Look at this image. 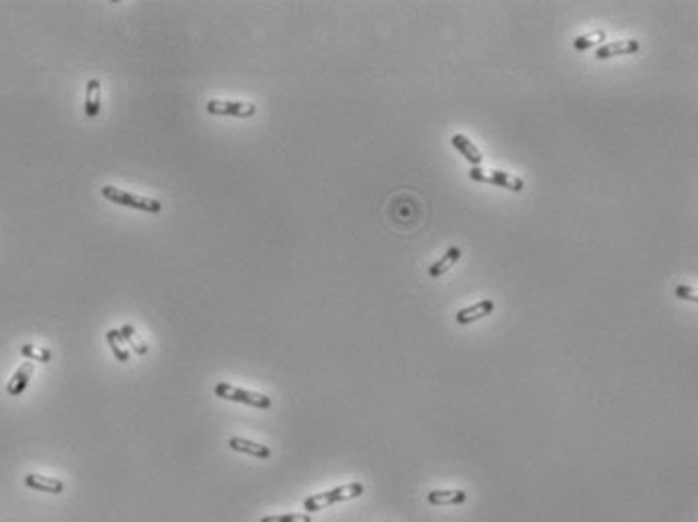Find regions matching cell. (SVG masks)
Returning a JSON list of instances; mask_svg holds the SVG:
<instances>
[{
    "instance_id": "9c48e42d",
    "label": "cell",
    "mask_w": 698,
    "mask_h": 522,
    "mask_svg": "<svg viewBox=\"0 0 698 522\" xmlns=\"http://www.w3.org/2000/svg\"><path fill=\"white\" fill-rule=\"evenodd\" d=\"M229 447L235 449V452H239V454H245V456L260 458V460L272 458V449H269L267 445L251 442V440H243V438H231V440H229Z\"/></svg>"
},
{
    "instance_id": "5bb4252c",
    "label": "cell",
    "mask_w": 698,
    "mask_h": 522,
    "mask_svg": "<svg viewBox=\"0 0 698 522\" xmlns=\"http://www.w3.org/2000/svg\"><path fill=\"white\" fill-rule=\"evenodd\" d=\"M459 258H461V249H459L458 245L450 247V249L445 251V255L429 267V278L436 280V278H441L443 274H447V271L458 263Z\"/></svg>"
},
{
    "instance_id": "7a4b0ae2",
    "label": "cell",
    "mask_w": 698,
    "mask_h": 522,
    "mask_svg": "<svg viewBox=\"0 0 698 522\" xmlns=\"http://www.w3.org/2000/svg\"><path fill=\"white\" fill-rule=\"evenodd\" d=\"M101 195L114 204H121V207H132V209H140L146 213H160L162 211V202L156 199H148V197H138L132 193H126L118 186H103Z\"/></svg>"
},
{
    "instance_id": "3957f363",
    "label": "cell",
    "mask_w": 698,
    "mask_h": 522,
    "mask_svg": "<svg viewBox=\"0 0 698 522\" xmlns=\"http://www.w3.org/2000/svg\"><path fill=\"white\" fill-rule=\"evenodd\" d=\"M215 395L219 399L245 403V405H251V407H258V409H269L272 407V399L267 395H261V393H255V391H245V389H239V387H235L231 382H219V385H215Z\"/></svg>"
},
{
    "instance_id": "9a60e30c",
    "label": "cell",
    "mask_w": 698,
    "mask_h": 522,
    "mask_svg": "<svg viewBox=\"0 0 698 522\" xmlns=\"http://www.w3.org/2000/svg\"><path fill=\"white\" fill-rule=\"evenodd\" d=\"M120 334L121 338H124V342H126L136 355H140V357L148 355V346H146V342L140 338V334L136 332V328H134L132 324H124L120 328Z\"/></svg>"
},
{
    "instance_id": "2e32d148",
    "label": "cell",
    "mask_w": 698,
    "mask_h": 522,
    "mask_svg": "<svg viewBox=\"0 0 698 522\" xmlns=\"http://www.w3.org/2000/svg\"><path fill=\"white\" fill-rule=\"evenodd\" d=\"M105 338H107V344H110V348H112V352H114V357H116V361L130 362V352H128L126 346H124V338H121L120 328H112V330H107Z\"/></svg>"
},
{
    "instance_id": "6da1fadb",
    "label": "cell",
    "mask_w": 698,
    "mask_h": 522,
    "mask_svg": "<svg viewBox=\"0 0 698 522\" xmlns=\"http://www.w3.org/2000/svg\"><path fill=\"white\" fill-rule=\"evenodd\" d=\"M362 492H364V486L360 482L339 486V488H334V490H328V492L314 494V496L306 498V500H304V508H306V512H318V510L326 508V506H332V504L344 502V500L359 498Z\"/></svg>"
},
{
    "instance_id": "30bf717a",
    "label": "cell",
    "mask_w": 698,
    "mask_h": 522,
    "mask_svg": "<svg viewBox=\"0 0 698 522\" xmlns=\"http://www.w3.org/2000/svg\"><path fill=\"white\" fill-rule=\"evenodd\" d=\"M101 112V83L100 80H89L85 85V116L96 120Z\"/></svg>"
},
{
    "instance_id": "52a82bcc",
    "label": "cell",
    "mask_w": 698,
    "mask_h": 522,
    "mask_svg": "<svg viewBox=\"0 0 698 522\" xmlns=\"http://www.w3.org/2000/svg\"><path fill=\"white\" fill-rule=\"evenodd\" d=\"M639 51V43L636 39H625L618 40V43H605L603 47H599L595 53V59H611V57H619V55H634Z\"/></svg>"
},
{
    "instance_id": "5b68a950",
    "label": "cell",
    "mask_w": 698,
    "mask_h": 522,
    "mask_svg": "<svg viewBox=\"0 0 698 522\" xmlns=\"http://www.w3.org/2000/svg\"><path fill=\"white\" fill-rule=\"evenodd\" d=\"M207 112L211 116H231V118H249L258 112L253 103L247 101H219L211 100L207 103Z\"/></svg>"
},
{
    "instance_id": "4fadbf2b",
    "label": "cell",
    "mask_w": 698,
    "mask_h": 522,
    "mask_svg": "<svg viewBox=\"0 0 698 522\" xmlns=\"http://www.w3.org/2000/svg\"><path fill=\"white\" fill-rule=\"evenodd\" d=\"M452 146H454V148H456L459 154L470 162V164L480 166V162H482V152L474 146V142L470 140L468 136H463V134H454V136H452Z\"/></svg>"
},
{
    "instance_id": "7c38bea8",
    "label": "cell",
    "mask_w": 698,
    "mask_h": 522,
    "mask_svg": "<svg viewBox=\"0 0 698 522\" xmlns=\"http://www.w3.org/2000/svg\"><path fill=\"white\" fill-rule=\"evenodd\" d=\"M468 500V494L463 490H433L427 494V502L431 506H454L463 504Z\"/></svg>"
},
{
    "instance_id": "277c9868",
    "label": "cell",
    "mask_w": 698,
    "mask_h": 522,
    "mask_svg": "<svg viewBox=\"0 0 698 522\" xmlns=\"http://www.w3.org/2000/svg\"><path fill=\"white\" fill-rule=\"evenodd\" d=\"M470 179L476 182H484V184H494V186H502L506 191H514V193H520L524 188V181L519 179V177H512L508 172H502V170H490L486 172V168H480V166H474L470 168Z\"/></svg>"
},
{
    "instance_id": "ba28073f",
    "label": "cell",
    "mask_w": 698,
    "mask_h": 522,
    "mask_svg": "<svg viewBox=\"0 0 698 522\" xmlns=\"http://www.w3.org/2000/svg\"><path fill=\"white\" fill-rule=\"evenodd\" d=\"M33 373H35V364H33V362H22L19 368L15 371L13 379H10L8 385H6V393H8L10 397H19V395H22L24 389H27L29 382H31Z\"/></svg>"
},
{
    "instance_id": "e0dca14e",
    "label": "cell",
    "mask_w": 698,
    "mask_h": 522,
    "mask_svg": "<svg viewBox=\"0 0 698 522\" xmlns=\"http://www.w3.org/2000/svg\"><path fill=\"white\" fill-rule=\"evenodd\" d=\"M20 355H22L27 361H35V362H49L53 359V355H51L49 348L35 346V344H22V346H20Z\"/></svg>"
},
{
    "instance_id": "8fae6325",
    "label": "cell",
    "mask_w": 698,
    "mask_h": 522,
    "mask_svg": "<svg viewBox=\"0 0 698 522\" xmlns=\"http://www.w3.org/2000/svg\"><path fill=\"white\" fill-rule=\"evenodd\" d=\"M24 484L37 492H47V494H61L65 490V486L57 478H49V476H40V474H29L24 476Z\"/></svg>"
},
{
    "instance_id": "ac0fdd59",
    "label": "cell",
    "mask_w": 698,
    "mask_h": 522,
    "mask_svg": "<svg viewBox=\"0 0 698 522\" xmlns=\"http://www.w3.org/2000/svg\"><path fill=\"white\" fill-rule=\"evenodd\" d=\"M605 40V31H595V33H589V35H581V37H577V39L573 40V47H575V51H587V49H591V47H597V45H601Z\"/></svg>"
},
{
    "instance_id": "d6986e66",
    "label": "cell",
    "mask_w": 698,
    "mask_h": 522,
    "mask_svg": "<svg viewBox=\"0 0 698 522\" xmlns=\"http://www.w3.org/2000/svg\"><path fill=\"white\" fill-rule=\"evenodd\" d=\"M260 522H312L308 514H279V516H265Z\"/></svg>"
},
{
    "instance_id": "8992f818",
    "label": "cell",
    "mask_w": 698,
    "mask_h": 522,
    "mask_svg": "<svg viewBox=\"0 0 698 522\" xmlns=\"http://www.w3.org/2000/svg\"><path fill=\"white\" fill-rule=\"evenodd\" d=\"M494 301L492 300H480V301H476V304H472V306H466V308H461V310H458L456 312V322L458 324H461V326H466V324H472V322H478V320H482V318H486V316H490L492 312H494Z\"/></svg>"
},
{
    "instance_id": "ffe728a7",
    "label": "cell",
    "mask_w": 698,
    "mask_h": 522,
    "mask_svg": "<svg viewBox=\"0 0 698 522\" xmlns=\"http://www.w3.org/2000/svg\"><path fill=\"white\" fill-rule=\"evenodd\" d=\"M674 294H676V298H682V300H688V301L698 300L697 290H695V288H690V285H678V288L674 290Z\"/></svg>"
}]
</instances>
